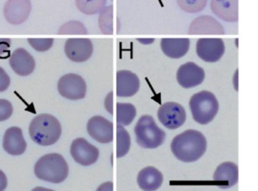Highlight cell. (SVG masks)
Segmentation results:
<instances>
[{
	"label": "cell",
	"mask_w": 258,
	"mask_h": 191,
	"mask_svg": "<svg viewBox=\"0 0 258 191\" xmlns=\"http://www.w3.org/2000/svg\"><path fill=\"white\" fill-rule=\"evenodd\" d=\"M13 113V107L7 100L0 99V122L9 119Z\"/></svg>",
	"instance_id": "obj_29"
},
{
	"label": "cell",
	"mask_w": 258,
	"mask_h": 191,
	"mask_svg": "<svg viewBox=\"0 0 258 191\" xmlns=\"http://www.w3.org/2000/svg\"><path fill=\"white\" fill-rule=\"evenodd\" d=\"M225 52V45L222 39L211 38L200 39L197 42V55L206 62L218 61Z\"/></svg>",
	"instance_id": "obj_9"
},
{
	"label": "cell",
	"mask_w": 258,
	"mask_h": 191,
	"mask_svg": "<svg viewBox=\"0 0 258 191\" xmlns=\"http://www.w3.org/2000/svg\"><path fill=\"white\" fill-rule=\"evenodd\" d=\"M139 89L140 80L136 74L125 70L116 73V95L118 97L134 96Z\"/></svg>",
	"instance_id": "obj_16"
},
{
	"label": "cell",
	"mask_w": 258,
	"mask_h": 191,
	"mask_svg": "<svg viewBox=\"0 0 258 191\" xmlns=\"http://www.w3.org/2000/svg\"><path fill=\"white\" fill-rule=\"evenodd\" d=\"M213 179L218 181L221 188H230L239 181V167L232 162L221 163L215 170Z\"/></svg>",
	"instance_id": "obj_18"
},
{
	"label": "cell",
	"mask_w": 258,
	"mask_h": 191,
	"mask_svg": "<svg viewBox=\"0 0 258 191\" xmlns=\"http://www.w3.org/2000/svg\"><path fill=\"white\" fill-rule=\"evenodd\" d=\"M28 42L33 49L37 51H46L54 43L53 39H28Z\"/></svg>",
	"instance_id": "obj_28"
},
{
	"label": "cell",
	"mask_w": 258,
	"mask_h": 191,
	"mask_svg": "<svg viewBox=\"0 0 258 191\" xmlns=\"http://www.w3.org/2000/svg\"><path fill=\"white\" fill-rule=\"evenodd\" d=\"M34 172L39 179L58 184L68 178L69 167L60 154H46L36 162Z\"/></svg>",
	"instance_id": "obj_3"
},
{
	"label": "cell",
	"mask_w": 258,
	"mask_h": 191,
	"mask_svg": "<svg viewBox=\"0 0 258 191\" xmlns=\"http://www.w3.org/2000/svg\"><path fill=\"white\" fill-rule=\"evenodd\" d=\"M61 125L57 118L50 114H40L32 120L29 134L32 140L42 146L54 145L61 136Z\"/></svg>",
	"instance_id": "obj_2"
},
{
	"label": "cell",
	"mask_w": 258,
	"mask_h": 191,
	"mask_svg": "<svg viewBox=\"0 0 258 191\" xmlns=\"http://www.w3.org/2000/svg\"><path fill=\"white\" fill-rule=\"evenodd\" d=\"M208 0H177L179 7L186 13H198L206 8Z\"/></svg>",
	"instance_id": "obj_26"
},
{
	"label": "cell",
	"mask_w": 258,
	"mask_h": 191,
	"mask_svg": "<svg viewBox=\"0 0 258 191\" xmlns=\"http://www.w3.org/2000/svg\"><path fill=\"white\" fill-rule=\"evenodd\" d=\"M190 41L189 39H162L161 48L165 55L171 58H180L189 51Z\"/></svg>",
	"instance_id": "obj_21"
},
{
	"label": "cell",
	"mask_w": 258,
	"mask_h": 191,
	"mask_svg": "<svg viewBox=\"0 0 258 191\" xmlns=\"http://www.w3.org/2000/svg\"><path fill=\"white\" fill-rule=\"evenodd\" d=\"M71 154L77 163L84 166L94 164L99 158V150L83 138L72 142Z\"/></svg>",
	"instance_id": "obj_8"
},
{
	"label": "cell",
	"mask_w": 258,
	"mask_h": 191,
	"mask_svg": "<svg viewBox=\"0 0 258 191\" xmlns=\"http://www.w3.org/2000/svg\"><path fill=\"white\" fill-rule=\"evenodd\" d=\"M89 136L96 142L108 144L113 141V124L101 116H95L89 119L87 124Z\"/></svg>",
	"instance_id": "obj_12"
},
{
	"label": "cell",
	"mask_w": 258,
	"mask_h": 191,
	"mask_svg": "<svg viewBox=\"0 0 258 191\" xmlns=\"http://www.w3.org/2000/svg\"><path fill=\"white\" fill-rule=\"evenodd\" d=\"M206 73L201 67L194 62H187L177 70V80L185 89L200 86L204 81Z\"/></svg>",
	"instance_id": "obj_11"
},
{
	"label": "cell",
	"mask_w": 258,
	"mask_h": 191,
	"mask_svg": "<svg viewBox=\"0 0 258 191\" xmlns=\"http://www.w3.org/2000/svg\"><path fill=\"white\" fill-rule=\"evenodd\" d=\"M188 33L190 35H224L225 30L213 17L203 15L192 21Z\"/></svg>",
	"instance_id": "obj_14"
},
{
	"label": "cell",
	"mask_w": 258,
	"mask_h": 191,
	"mask_svg": "<svg viewBox=\"0 0 258 191\" xmlns=\"http://www.w3.org/2000/svg\"><path fill=\"white\" fill-rule=\"evenodd\" d=\"M11 39H0V59H7L11 57Z\"/></svg>",
	"instance_id": "obj_30"
},
{
	"label": "cell",
	"mask_w": 258,
	"mask_h": 191,
	"mask_svg": "<svg viewBox=\"0 0 258 191\" xmlns=\"http://www.w3.org/2000/svg\"><path fill=\"white\" fill-rule=\"evenodd\" d=\"M116 22H119V20L114 18L113 6L104 8L100 12L98 23L100 29L104 34H113L115 28L119 26V24H116Z\"/></svg>",
	"instance_id": "obj_22"
},
{
	"label": "cell",
	"mask_w": 258,
	"mask_h": 191,
	"mask_svg": "<svg viewBox=\"0 0 258 191\" xmlns=\"http://www.w3.org/2000/svg\"><path fill=\"white\" fill-rule=\"evenodd\" d=\"M7 187V178L6 175L0 170V190H5Z\"/></svg>",
	"instance_id": "obj_32"
},
{
	"label": "cell",
	"mask_w": 258,
	"mask_h": 191,
	"mask_svg": "<svg viewBox=\"0 0 258 191\" xmlns=\"http://www.w3.org/2000/svg\"><path fill=\"white\" fill-rule=\"evenodd\" d=\"M137 143L146 149L159 148L165 142V133L149 115L141 116L135 127Z\"/></svg>",
	"instance_id": "obj_5"
},
{
	"label": "cell",
	"mask_w": 258,
	"mask_h": 191,
	"mask_svg": "<svg viewBox=\"0 0 258 191\" xmlns=\"http://www.w3.org/2000/svg\"><path fill=\"white\" fill-rule=\"evenodd\" d=\"M93 44L89 39H69L65 43L67 57L74 62H84L93 54Z\"/></svg>",
	"instance_id": "obj_13"
},
{
	"label": "cell",
	"mask_w": 258,
	"mask_h": 191,
	"mask_svg": "<svg viewBox=\"0 0 258 191\" xmlns=\"http://www.w3.org/2000/svg\"><path fill=\"white\" fill-rule=\"evenodd\" d=\"M30 0H8L3 9L5 18L12 25H20L27 21L31 12Z\"/></svg>",
	"instance_id": "obj_10"
},
{
	"label": "cell",
	"mask_w": 258,
	"mask_h": 191,
	"mask_svg": "<svg viewBox=\"0 0 258 191\" xmlns=\"http://www.w3.org/2000/svg\"><path fill=\"white\" fill-rule=\"evenodd\" d=\"M138 185L144 190H156L163 182V175L153 166H147L140 171L138 175Z\"/></svg>",
	"instance_id": "obj_20"
},
{
	"label": "cell",
	"mask_w": 258,
	"mask_h": 191,
	"mask_svg": "<svg viewBox=\"0 0 258 191\" xmlns=\"http://www.w3.org/2000/svg\"><path fill=\"white\" fill-rule=\"evenodd\" d=\"M58 34L60 35H86L87 30L80 21H71L63 24L59 29Z\"/></svg>",
	"instance_id": "obj_27"
},
{
	"label": "cell",
	"mask_w": 258,
	"mask_h": 191,
	"mask_svg": "<svg viewBox=\"0 0 258 191\" xmlns=\"http://www.w3.org/2000/svg\"><path fill=\"white\" fill-rule=\"evenodd\" d=\"M9 65L14 72L21 77L30 75L36 68V61L33 56L22 48H18L12 53Z\"/></svg>",
	"instance_id": "obj_15"
},
{
	"label": "cell",
	"mask_w": 258,
	"mask_h": 191,
	"mask_svg": "<svg viewBox=\"0 0 258 191\" xmlns=\"http://www.w3.org/2000/svg\"><path fill=\"white\" fill-rule=\"evenodd\" d=\"M161 123L169 130H176L184 124L186 113L183 106L175 102L162 104L157 113Z\"/></svg>",
	"instance_id": "obj_7"
},
{
	"label": "cell",
	"mask_w": 258,
	"mask_h": 191,
	"mask_svg": "<svg viewBox=\"0 0 258 191\" xmlns=\"http://www.w3.org/2000/svg\"><path fill=\"white\" fill-rule=\"evenodd\" d=\"M3 145L5 151L11 155L24 154L27 148V142L23 136L21 129L15 126L8 129L3 137Z\"/></svg>",
	"instance_id": "obj_17"
},
{
	"label": "cell",
	"mask_w": 258,
	"mask_h": 191,
	"mask_svg": "<svg viewBox=\"0 0 258 191\" xmlns=\"http://www.w3.org/2000/svg\"><path fill=\"white\" fill-rule=\"evenodd\" d=\"M189 107L194 120L202 125H206L218 114L219 103L212 92L202 91L192 95L189 101Z\"/></svg>",
	"instance_id": "obj_4"
},
{
	"label": "cell",
	"mask_w": 258,
	"mask_h": 191,
	"mask_svg": "<svg viewBox=\"0 0 258 191\" xmlns=\"http://www.w3.org/2000/svg\"><path fill=\"white\" fill-rule=\"evenodd\" d=\"M171 149L174 157L183 163H194L200 160L207 149V140L197 130L183 132L173 139Z\"/></svg>",
	"instance_id": "obj_1"
},
{
	"label": "cell",
	"mask_w": 258,
	"mask_h": 191,
	"mask_svg": "<svg viewBox=\"0 0 258 191\" xmlns=\"http://www.w3.org/2000/svg\"><path fill=\"white\" fill-rule=\"evenodd\" d=\"M57 90L63 98L80 100L86 97L87 85L81 76L68 74L60 77L57 83Z\"/></svg>",
	"instance_id": "obj_6"
},
{
	"label": "cell",
	"mask_w": 258,
	"mask_h": 191,
	"mask_svg": "<svg viewBox=\"0 0 258 191\" xmlns=\"http://www.w3.org/2000/svg\"><path fill=\"white\" fill-rule=\"evenodd\" d=\"M116 122L119 125H128L133 122L137 114L136 108L129 103H116Z\"/></svg>",
	"instance_id": "obj_23"
},
{
	"label": "cell",
	"mask_w": 258,
	"mask_h": 191,
	"mask_svg": "<svg viewBox=\"0 0 258 191\" xmlns=\"http://www.w3.org/2000/svg\"><path fill=\"white\" fill-rule=\"evenodd\" d=\"M131 147V139L123 125L116 126V157L121 158L128 154Z\"/></svg>",
	"instance_id": "obj_24"
},
{
	"label": "cell",
	"mask_w": 258,
	"mask_h": 191,
	"mask_svg": "<svg viewBox=\"0 0 258 191\" xmlns=\"http://www.w3.org/2000/svg\"><path fill=\"white\" fill-rule=\"evenodd\" d=\"M106 3L107 0H76V6L79 11L87 15L99 13Z\"/></svg>",
	"instance_id": "obj_25"
},
{
	"label": "cell",
	"mask_w": 258,
	"mask_h": 191,
	"mask_svg": "<svg viewBox=\"0 0 258 191\" xmlns=\"http://www.w3.org/2000/svg\"><path fill=\"white\" fill-rule=\"evenodd\" d=\"M10 85V78L7 73L0 67V92H4Z\"/></svg>",
	"instance_id": "obj_31"
},
{
	"label": "cell",
	"mask_w": 258,
	"mask_h": 191,
	"mask_svg": "<svg viewBox=\"0 0 258 191\" xmlns=\"http://www.w3.org/2000/svg\"><path fill=\"white\" fill-rule=\"evenodd\" d=\"M239 0H212V12L226 22H236L239 20Z\"/></svg>",
	"instance_id": "obj_19"
}]
</instances>
